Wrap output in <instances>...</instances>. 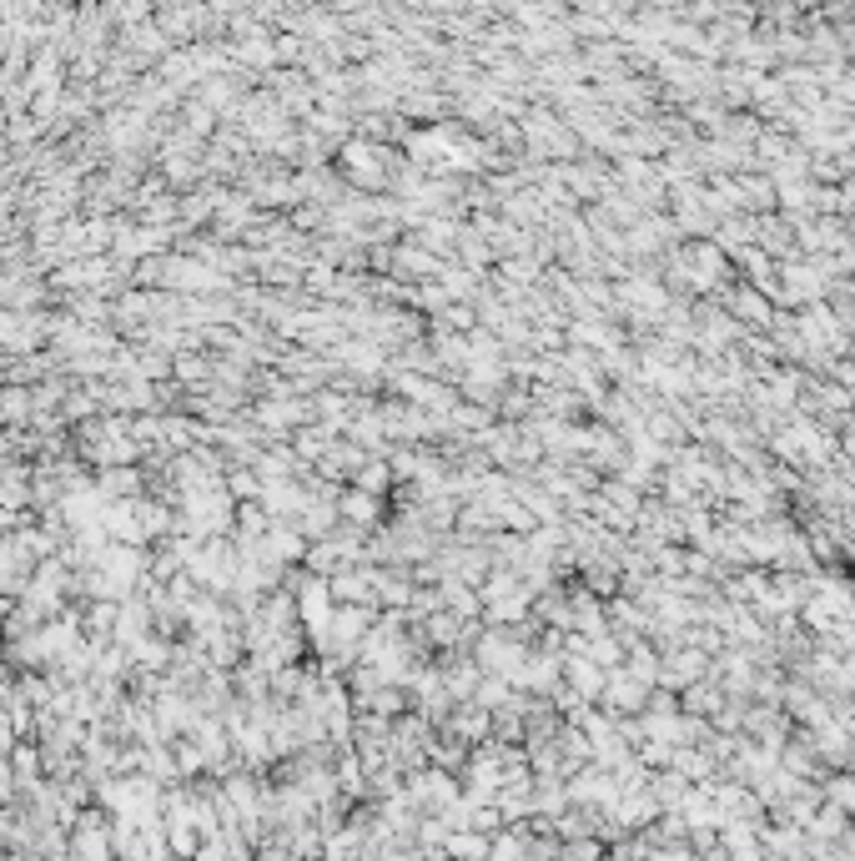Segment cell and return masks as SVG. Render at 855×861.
<instances>
[{
    "label": "cell",
    "mask_w": 855,
    "mask_h": 861,
    "mask_svg": "<svg viewBox=\"0 0 855 861\" xmlns=\"http://www.w3.org/2000/svg\"><path fill=\"white\" fill-rule=\"evenodd\" d=\"M413 796H418V801H428V806H433L438 816H443V811L458 801V796H453V781H448L443 771H428V776L418 771V776H413Z\"/></svg>",
    "instance_id": "obj_1"
},
{
    "label": "cell",
    "mask_w": 855,
    "mask_h": 861,
    "mask_svg": "<svg viewBox=\"0 0 855 861\" xmlns=\"http://www.w3.org/2000/svg\"><path fill=\"white\" fill-rule=\"evenodd\" d=\"M448 856L453 861H488V841H483V831H448Z\"/></svg>",
    "instance_id": "obj_2"
},
{
    "label": "cell",
    "mask_w": 855,
    "mask_h": 861,
    "mask_svg": "<svg viewBox=\"0 0 855 861\" xmlns=\"http://www.w3.org/2000/svg\"><path fill=\"white\" fill-rule=\"evenodd\" d=\"M478 655H483V666H493V670H519V660H523V650H519V645H503V640H498V635H488V640H483V650H478Z\"/></svg>",
    "instance_id": "obj_3"
},
{
    "label": "cell",
    "mask_w": 855,
    "mask_h": 861,
    "mask_svg": "<svg viewBox=\"0 0 855 861\" xmlns=\"http://www.w3.org/2000/svg\"><path fill=\"white\" fill-rule=\"evenodd\" d=\"M303 615L323 630L327 625V585H313V589H303Z\"/></svg>",
    "instance_id": "obj_4"
},
{
    "label": "cell",
    "mask_w": 855,
    "mask_h": 861,
    "mask_svg": "<svg viewBox=\"0 0 855 861\" xmlns=\"http://www.w3.org/2000/svg\"><path fill=\"white\" fill-rule=\"evenodd\" d=\"M363 625H368V610H337V620H333V630H337V640H358L363 635Z\"/></svg>",
    "instance_id": "obj_5"
},
{
    "label": "cell",
    "mask_w": 855,
    "mask_h": 861,
    "mask_svg": "<svg viewBox=\"0 0 855 861\" xmlns=\"http://www.w3.org/2000/svg\"><path fill=\"white\" fill-rule=\"evenodd\" d=\"M453 731H458V741H478V736L488 731V720L478 716V710H473V716H468V710H458V716H453Z\"/></svg>",
    "instance_id": "obj_6"
},
{
    "label": "cell",
    "mask_w": 855,
    "mask_h": 861,
    "mask_svg": "<svg viewBox=\"0 0 855 861\" xmlns=\"http://www.w3.org/2000/svg\"><path fill=\"white\" fill-rule=\"evenodd\" d=\"M639 696H644V690H639V680H624V676H619L614 690H609V700H614V706H639Z\"/></svg>",
    "instance_id": "obj_7"
},
{
    "label": "cell",
    "mask_w": 855,
    "mask_h": 861,
    "mask_svg": "<svg viewBox=\"0 0 855 861\" xmlns=\"http://www.w3.org/2000/svg\"><path fill=\"white\" fill-rule=\"evenodd\" d=\"M343 514H353V519H373V514H378V504H373L368 494H347V499H343Z\"/></svg>",
    "instance_id": "obj_8"
},
{
    "label": "cell",
    "mask_w": 855,
    "mask_h": 861,
    "mask_svg": "<svg viewBox=\"0 0 855 861\" xmlns=\"http://www.w3.org/2000/svg\"><path fill=\"white\" fill-rule=\"evenodd\" d=\"M735 307H740V313H745V317H760V323H765V317H770V307L760 303V297H750V293H740V297H735Z\"/></svg>",
    "instance_id": "obj_9"
},
{
    "label": "cell",
    "mask_w": 855,
    "mask_h": 861,
    "mask_svg": "<svg viewBox=\"0 0 855 861\" xmlns=\"http://www.w3.org/2000/svg\"><path fill=\"white\" fill-rule=\"evenodd\" d=\"M383 479H388V469H383V464L363 469V489H368V494H378V489H383Z\"/></svg>",
    "instance_id": "obj_10"
}]
</instances>
